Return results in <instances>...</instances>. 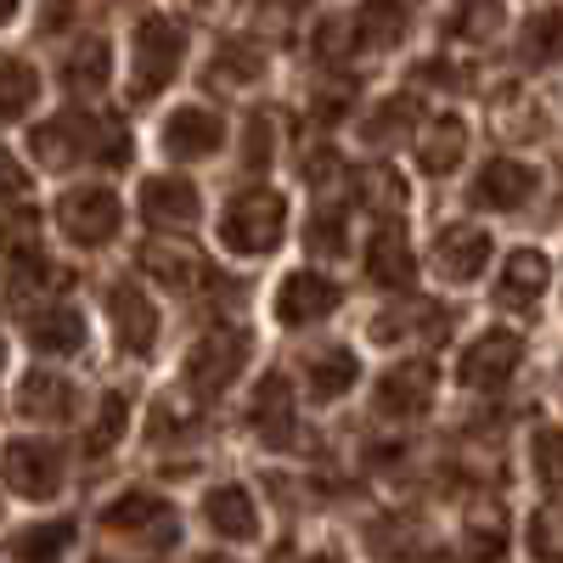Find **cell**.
<instances>
[{
  "mask_svg": "<svg viewBox=\"0 0 563 563\" xmlns=\"http://www.w3.org/2000/svg\"><path fill=\"white\" fill-rule=\"evenodd\" d=\"M305 563H339V558H327V552H321V558H305Z\"/></svg>",
  "mask_w": 563,
  "mask_h": 563,
  "instance_id": "43",
  "label": "cell"
},
{
  "mask_svg": "<svg viewBox=\"0 0 563 563\" xmlns=\"http://www.w3.org/2000/svg\"><path fill=\"white\" fill-rule=\"evenodd\" d=\"M243 361H249V339L238 327H214V333H203L198 350L186 355V384H192V395H220L243 372Z\"/></svg>",
  "mask_w": 563,
  "mask_h": 563,
  "instance_id": "7",
  "label": "cell"
},
{
  "mask_svg": "<svg viewBox=\"0 0 563 563\" xmlns=\"http://www.w3.org/2000/svg\"><path fill=\"white\" fill-rule=\"evenodd\" d=\"M434 406V366L429 361H400L378 384V411L384 417H422Z\"/></svg>",
  "mask_w": 563,
  "mask_h": 563,
  "instance_id": "13",
  "label": "cell"
},
{
  "mask_svg": "<svg viewBox=\"0 0 563 563\" xmlns=\"http://www.w3.org/2000/svg\"><path fill=\"white\" fill-rule=\"evenodd\" d=\"M536 169L530 164H519V158H496V164H485L479 169V180H474V203L479 209H496V214H512V209H525L530 198H536Z\"/></svg>",
  "mask_w": 563,
  "mask_h": 563,
  "instance_id": "12",
  "label": "cell"
},
{
  "mask_svg": "<svg viewBox=\"0 0 563 563\" xmlns=\"http://www.w3.org/2000/svg\"><path fill=\"white\" fill-rule=\"evenodd\" d=\"M467 547H474V558H479V563H490V558L507 547L501 507H485V512H474V525H467Z\"/></svg>",
  "mask_w": 563,
  "mask_h": 563,
  "instance_id": "35",
  "label": "cell"
},
{
  "mask_svg": "<svg viewBox=\"0 0 563 563\" xmlns=\"http://www.w3.org/2000/svg\"><path fill=\"white\" fill-rule=\"evenodd\" d=\"M203 563H231V558H203Z\"/></svg>",
  "mask_w": 563,
  "mask_h": 563,
  "instance_id": "44",
  "label": "cell"
},
{
  "mask_svg": "<svg viewBox=\"0 0 563 563\" xmlns=\"http://www.w3.org/2000/svg\"><path fill=\"white\" fill-rule=\"evenodd\" d=\"M271 153H276V124H271V113H260L243 135V158H249V169H265Z\"/></svg>",
  "mask_w": 563,
  "mask_h": 563,
  "instance_id": "37",
  "label": "cell"
},
{
  "mask_svg": "<svg viewBox=\"0 0 563 563\" xmlns=\"http://www.w3.org/2000/svg\"><path fill=\"white\" fill-rule=\"evenodd\" d=\"M519 57L530 68H547L563 57V7H547V12H530L525 29H519Z\"/></svg>",
  "mask_w": 563,
  "mask_h": 563,
  "instance_id": "25",
  "label": "cell"
},
{
  "mask_svg": "<svg viewBox=\"0 0 563 563\" xmlns=\"http://www.w3.org/2000/svg\"><path fill=\"white\" fill-rule=\"evenodd\" d=\"M344 238H350L344 214H321V220L310 225V249H316V254H333V249H344Z\"/></svg>",
  "mask_w": 563,
  "mask_h": 563,
  "instance_id": "38",
  "label": "cell"
},
{
  "mask_svg": "<svg viewBox=\"0 0 563 563\" xmlns=\"http://www.w3.org/2000/svg\"><path fill=\"white\" fill-rule=\"evenodd\" d=\"M23 192H29V169L0 147V198H23Z\"/></svg>",
  "mask_w": 563,
  "mask_h": 563,
  "instance_id": "39",
  "label": "cell"
},
{
  "mask_svg": "<svg viewBox=\"0 0 563 563\" xmlns=\"http://www.w3.org/2000/svg\"><path fill=\"white\" fill-rule=\"evenodd\" d=\"M108 316H113V339L130 350V355H147L153 350V333H158V310H153V299L141 294V288H113L108 294Z\"/></svg>",
  "mask_w": 563,
  "mask_h": 563,
  "instance_id": "14",
  "label": "cell"
},
{
  "mask_svg": "<svg viewBox=\"0 0 563 563\" xmlns=\"http://www.w3.org/2000/svg\"><path fill=\"white\" fill-rule=\"evenodd\" d=\"M490 260V238L479 225H451L434 238V271L451 276V282H474Z\"/></svg>",
  "mask_w": 563,
  "mask_h": 563,
  "instance_id": "16",
  "label": "cell"
},
{
  "mask_svg": "<svg viewBox=\"0 0 563 563\" xmlns=\"http://www.w3.org/2000/svg\"><path fill=\"white\" fill-rule=\"evenodd\" d=\"M361 192H366L372 203H400V180H395L389 169H366V180H361Z\"/></svg>",
  "mask_w": 563,
  "mask_h": 563,
  "instance_id": "40",
  "label": "cell"
},
{
  "mask_svg": "<svg viewBox=\"0 0 563 563\" xmlns=\"http://www.w3.org/2000/svg\"><path fill=\"white\" fill-rule=\"evenodd\" d=\"M519 361H525V339L507 333V327H490V333H479L474 344H467L456 378H462V389H474V395H496L512 372H519Z\"/></svg>",
  "mask_w": 563,
  "mask_h": 563,
  "instance_id": "4",
  "label": "cell"
},
{
  "mask_svg": "<svg viewBox=\"0 0 563 563\" xmlns=\"http://www.w3.org/2000/svg\"><path fill=\"white\" fill-rule=\"evenodd\" d=\"M141 271L169 282V288H180V282H192L203 271V260L186 249V243H147V249H141Z\"/></svg>",
  "mask_w": 563,
  "mask_h": 563,
  "instance_id": "29",
  "label": "cell"
},
{
  "mask_svg": "<svg viewBox=\"0 0 563 563\" xmlns=\"http://www.w3.org/2000/svg\"><path fill=\"white\" fill-rule=\"evenodd\" d=\"M68 547H74V525L68 519H45V525H29L12 541V558L18 563H63Z\"/></svg>",
  "mask_w": 563,
  "mask_h": 563,
  "instance_id": "27",
  "label": "cell"
},
{
  "mask_svg": "<svg viewBox=\"0 0 563 563\" xmlns=\"http://www.w3.org/2000/svg\"><path fill=\"white\" fill-rule=\"evenodd\" d=\"M180 57H186V29L175 18H141L135 23V63H130V97L147 102L180 74Z\"/></svg>",
  "mask_w": 563,
  "mask_h": 563,
  "instance_id": "3",
  "label": "cell"
},
{
  "mask_svg": "<svg viewBox=\"0 0 563 563\" xmlns=\"http://www.w3.org/2000/svg\"><path fill=\"white\" fill-rule=\"evenodd\" d=\"M355 378H361V361H355V350H344V344H316V350H305V361H299V384H305V395H310L316 406L339 400Z\"/></svg>",
  "mask_w": 563,
  "mask_h": 563,
  "instance_id": "11",
  "label": "cell"
},
{
  "mask_svg": "<svg viewBox=\"0 0 563 563\" xmlns=\"http://www.w3.org/2000/svg\"><path fill=\"white\" fill-rule=\"evenodd\" d=\"M0 474H7V485L29 501H45L63 490V451L52 440H12L7 456H0Z\"/></svg>",
  "mask_w": 563,
  "mask_h": 563,
  "instance_id": "8",
  "label": "cell"
},
{
  "mask_svg": "<svg viewBox=\"0 0 563 563\" xmlns=\"http://www.w3.org/2000/svg\"><path fill=\"white\" fill-rule=\"evenodd\" d=\"M203 525L220 536V541H254L260 536V507L243 485H214L203 496Z\"/></svg>",
  "mask_w": 563,
  "mask_h": 563,
  "instance_id": "15",
  "label": "cell"
},
{
  "mask_svg": "<svg viewBox=\"0 0 563 563\" xmlns=\"http://www.w3.org/2000/svg\"><path fill=\"white\" fill-rule=\"evenodd\" d=\"M29 344L40 355H79L85 350V316L74 305H52V310L29 316Z\"/></svg>",
  "mask_w": 563,
  "mask_h": 563,
  "instance_id": "19",
  "label": "cell"
},
{
  "mask_svg": "<svg viewBox=\"0 0 563 563\" xmlns=\"http://www.w3.org/2000/svg\"><path fill=\"white\" fill-rule=\"evenodd\" d=\"M18 411L34 422H63L74 411V384L57 378V372H29L23 389H18Z\"/></svg>",
  "mask_w": 563,
  "mask_h": 563,
  "instance_id": "24",
  "label": "cell"
},
{
  "mask_svg": "<svg viewBox=\"0 0 563 563\" xmlns=\"http://www.w3.org/2000/svg\"><path fill=\"white\" fill-rule=\"evenodd\" d=\"M530 462H536V479L547 490H563V429H536Z\"/></svg>",
  "mask_w": 563,
  "mask_h": 563,
  "instance_id": "32",
  "label": "cell"
},
{
  "mask_svg": "<svg viewBox=\"0 0 563 563\" xmlns=\"http://www.w3.org/2000/svg\"><path fill=\"white\" fill-rule=\"evenodd\" d=\"M108 40H79L74 52L63 57V85L74 90V97H97V90L108 85Z\"/></svg>",
  "mask_w": 563,
  "mask_h": 563,
  "instance_id": "26",
  "label": "cell"
},
{
  "mask_svg": "<svg viewBox=\"0 0 563 563\" xmlns=\"http://www.w3.org/2000/svg\"><path fill=\"white\" fill-rule=\"evenodd\" d=\"M530 552L541 563H563V501H547L530 519Z\"/></svg>",
  "mask_w": 563,
  "mask_h": 563,
  "instance_id": "31",
  "label": "cell"
},
{
  "mask_svg": "<svg viewBox=\"0 0 563 563\" xmlns=\"http://www.w3.org/2000/svg\"><path fill=\"white\" fill-rule=\"evenodd\" d=\"M411 113H417V102H411V97H395V102H384L378 113L366 119V141H395V135H406Z\"/></svg>",
  "mask_w": 563,
  "mask_h": 563,
  "instance_id": "36",
  "label": "cell"
},
{
  "mask_svg": "<svg viewBox=\"0 0 563 563\" xmlns=\"http://www.w3.org/2000/svg\"><path fill=\"white\" fill-rule=\"evenodd\" d=\"M462 153H467V124L451 119V113H440L429 130L417 135V164L429 175H451L462 164Z\"/></svg>",
  "mask_w": 563,
  "mask_h": 563,
  "instance_id": "23",
  "label": "cell"
},
{
  "mask_svg": "<svg viewBox=\"0 0 563 563\" xmlns=\"http://www.w3.org/2000/svg\"><path fill=\"white\" fill-rule=\"evenodd\" d=\"M0 366H7V344H0Z\"/></svg>",
  "mask_w": 563,
  "mask_h": 563,
  "instance_id": "45",
  "label": "cell"
},
{
  "mask_svg": "<svg viewBox=\"0 0 563 563\" xmlns=\"http://www.w3.org/2000/svg\"><path fill=\"white\" fill-rule=\"evenodd\" d=\"M547 282H552V265H547L541 249H512L496 294H501V305H536L547 294Z\"/></svg>",
  "mask_w": 563,
  "mask_h": 563,
  "instance_id": "22",
  "label": "cell"
},
{
  "mask_svg": "<svg viewBox=\"0 0 563 563\" xmlns=\"http://www.w3.org/2000/svg\"><path fill=\"white\" fill-rule=\"evenodd\" d=\"M40 102V74L23 57H0V119H23Z\"/></svg>",
  "mask_w": 563,
  "mask_h": 563,
  "instance_id": "28",
  "label": "cell"
},
{
  "mask_svg": "<svg viewBox=\"0 0 563 563\" xmlns=\"http://www.w3.org/2000/svg\"><path fill=\"white\" fill-rule=\"evenodd\" d=\"M260 68H265V63H260L254 45H225V52L214 57V68H209V74H214V85H225V90H231V85L260 79Z\"/></svg>",
  "mask_w": 563,
  "mask_h": 563,
  "instance_id": "34",
  "label": "cell"
},
{
  "mask_svg": "<svg viewBox=\"0 0 563 563\" xmlns=\"http://www.w3.org/2000/svg\"><path fill=\"white\" fill-rule=\"evenodd\" d=\"M12 12H18V0H0V29L12 23Z\"/></svg>",
  "mask_w": 563,
  "mask_h": 563,
  "instance_id": "42",
  "label": "cell"
},
{
  "mask_svg": "<svg viewBox=\"0 0 563 563\" xmlns=\"http://www.w3.org/2000/svg\"><path fill=\"white\" fill-rule=\"evenodd\" d=\"M282 231H288V203H282L276 192H265V186L238 192L220 214V243L231 254H271L282 243Z\"/></svg>",
  "mask_w": 563,
  "mask_h": 563,
  "instance_id": "2",
  "label": "cell"
},
{
  "mask_svg": "<svg viewBox=\"0 0 563 563\" xmlns=\"http://www.w3.org/2000/svg\"><path fill=\"white\" fill-rule=\"evenodd\" d=\"M366 276L378 282V288H395V294H406L411 282H417V260H411V249H406V238H400V225H384L378 238H372V249H366Z\"/></svg>",
  "mask_w": 563,
  "mask_h": 563,
  "instance_id": "18",
  "label": "cell"
},
{
  "mask_svg": "<svg viewBox=\"0 0 563 563\" xmlns=\"http://www.w3.org/2000/svg\"><path fill=\"white\" fill-rule=\"evenodd\" d=\"M339 305H344V288L333 276H321V271H294L276 288V321L282 327H316V321L333 316Z\"/></svg>",
  "mask_w": 563,
  "mask_h": 563,
  "instance_id": "9",
  "label": "cell"
},
{
  "mask_svg": "<svg viewBox=\"0 0 563 563\" xmlns=\"http://www.w3.org/2000/svg\"><path fill=\"white\" fill-rule=\"evenodd\" d=\"M34 153L52 169H74V164H102L119 169L130 158V135L113 119H90V113H63L52 124L34 130Z\"/></svg>",
  "mask_w": 563,
  "mask_h": 563,
  "instance_id": "1",
  "label": "cell"
},
{
  "mask_svg": "<svg viewBox=\"0 0 563 563\" xmlns=\"http://www.w3.org/2000/svg\"><path fill=\"white\" fill-rule=\"evenodd\" d=\"M119 220H124V209H119V198L108 192V186H74V192L57 203V225L79 249H102L119 231Z\"/></svg>",
  "mask_w": 563,
  "mask_h": 563,
  "instance_id": "6",
  "label": "cell"
},
{
  "mask_svg": "<svg viewBox=\"0 0 563 563\" xmlns=\"http://www.w3.org/2000/svg\"><path fill=\"white\" fill-rule=\"evenodd\" d=\"M141 209H147L153 225H186L198 214V186L180 180V175H153L141 186Z\"/></svg>",
  "mask_w": 563,
  "mask_h": 563,
  "instance_id": "21",
  "label": "cell"
},
{
  "mask_svg": "<svg viewBox=\"0 0 563 563\" xmlns=\"http://www.w3.org/2000/svg\"><path fill=\"white\" fill-rule=\"evenodd\" d=\"M249 429L265 440V445H282L294 434V389L282 378H265L249 400Z\"/></svg>",
  "mask_w": 563,
  "mask_h": 563,
  "instance_id": "20",
  "label": "cell"
},
{
  "mask_svg": "<svg viewBox=\"0 0 563 563\" xmlns=\"http://www.w3.org/2000/svg\"><path fill=\"white\" fill-rule=\"evenodd\" d=\"M451 29H456L462 40H490V34L501 29V0H462L456 18H451Z\"/></svg>",
  "mask_w": 563,
  "mask_h": 563,
  "instance_id": "33",
  "label": "cell"
},
{
  "mask_svg": "<svg viewBox=\"0 0 563 563\" xmlns=\"http://www.w3.org/2000/svg\"><path fill=\"white\" fill-rule=\"evenodd\" d=\"M355 45L361 52H384V45H400L411 29V0H366V7L350 18Z\"/></svg>",
  "mask_w": 563,
  "mask_h": 563,
  "instance_id": "17",
  "label": "cell"
},
{
  "mask_svg": "<svg viewBox=\"0 0 563 563\" xmlns=\"http://www.w3.org/2000/svg\"><path fill=\"white\" fill-rule=\"evenodd\" d=\"M68 23V0H45V34H57Z\"/></svg>",
  "mask_w": 563,
  "mask_h": 563,
  "instance_id": "41",
  "label": "cell"
},
{
  "mask_svg": "<svg viewBox=\"0 0 563 563\" xmlns=\"http://www.w3.org/2000/svg\"><path fill=\"white\" fill-rule=\"evenodd\" d=\"M220 141H225V124H220L214 108H175V113L164 119V130H158V147H164V158H175V164L209 158Z\"/></svg>",
  "mask_w": 563,
  "mask_h": 563,
  "instance_id": "10",
  "label": "cell"
},
{
  "mask_svg": "<svg viewBox=\"0 0 563 563\" xmlns=\"http://www.w3.org/2000/svg\"><path fill=\"white\" fill-rule=\"evenodd\" d=\"M124 417H130V395H108L102 406H97V422H90V434H85V451H113L119 445V434H124Z\"/></svg>",
  "mask_w": 563,
  "mask_h": 563,
  "instance_id": "30",
  "label": "cell"
},
{
  "mask_svg": "<svg viewBox=\"0 0 563 563\" xmlns=\"http://www.w3.org/2000/svg\"><path fill=\"white\" fill-rule=\"evenodd\" d=\"M102 525L113 536H124V541H147V547H175V536H180L175 507L164 496H153V490H130V496L108 501Z\"/></svg>",
  "mask_w": 563,
  "mask_h": 563,
  "instance_id": "5",
  "label": "cell"
}]
</instances>
